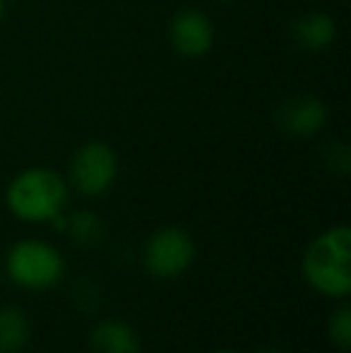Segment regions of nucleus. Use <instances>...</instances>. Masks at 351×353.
<instances>
[{
    "instance_id": "12",
    "label": "nucleus",
    "mask_w": 351,
    "mask_h": 353,
    "mask_svg": "<svg viewBox=\"0 0 351 353\" xmlns=\"http://www.w3.org/2000/svg\"><path fill=\"white\" fill-rule=\"evenodd\" d=\"M330 341L337 346L339 351L351 349V310L349 305H339L337 310L330 315Z\"/></svg>"
},
{
    "instance_id": "3",
    "label": "nucleus",
    "mask_w": 351,
    "mask_h": 353,
    "mask_svg": "<svg viewBox=\"0 0 351 353\" xmlns=\"http://www.w3.org/2000/svg\"><path fill=\"white\" fill-rule=\"evenodd\" d=\"M5 272L10 281L24 291H48L66 276V260L51 243L24 238L8 250Z\"/></svg>"
},
{
    "instance_id": "7",
    "label": "nucleus",
    "mask_w": 351,
    "mask_h": 353,
    "mask_svg": "<svg viewBox=\"0 0 351 353\" xmlns=\"http://www.w3.org/2000/svg\"><path fill=\"white\" fill-rule=\"evenodd\" d=\"M171 43L181 56L185 58H200L214 43V27H212L210 17L202 10L188 8L174 14L169 29Z\"/></svg>"
},
{
    "instance_id": "1",
    "label": "nucleus",
    "mask_w": 351,
    "mask_h": 353,
    "mask_svg": "<svg viewBox=\"0 0 351 353\" xmlns=\"http://www.w3.org/2000/svg\"><path fill=\"white\" fill-rule=\"evenodd\" d=\"M303 279L313 291L328 298H347L351 293V231L332 226L310 241L301 262Z\"/></svg>"
},
{
    "instance_id": "5",
    "label": "nucleus",
    "mask_w": 351,
    "mask_h": 353,
    "mask_svg": "<svg viewBox=\"0 0 351 353\" xmlns=\"http://www.w3.org/2000/svg\"><path fill=\"white\" fill-rule=\"evenodd\" d=\"M116 176V152L103 142H89L85 147H80L70 161V183L85 197L103 195L113 185Z\"/></svg>"
},
{
    "instance_id": "4",
    "label": "nucleus",
    "mask_w": 351,
    "mask_h": 353,
    "mask_svg": "<svg viewBox=\"0 0 351 353\" xmlns=\"http://www.w3.org/2000/svg\"><path fill=\"white\" fill-rule=\"evenodd\" d=\"M195 260V243L190 233L178 226H164L145 243V267L157 279H176Z\"/></svg>"
},
{
    "instance_id": "14",
    "label": "nucleus",
    "mask_w": 351,
    "mask_h": 353,
    "mask_svg": "<svg viewBox=\"0 0 351 353\" xmlns=\"http://www.w3.org/2000/svg\"><path fill=\"white\" fill-rule=\"evenodd\" d=\"M258 353H284V351H279V349H263V351H258Z\"/></svg>"
},
{
    "instance_id": "10",
    "label": "nucleus",
    "mask_w": 351,
    "mask_h": 353,
    "mask_svg": "<svg viewBox=\"0 0 351 353\" xmlns=\"http://www.w3.org/2000/svg\"><path fill=\"white\" fill-rule=\"evenodd\" d=\"M29 317L14 305L0 307V353H19L29 344Z\"/></svg>"
},
{
    "instance_id": "15",
    "label": "nucleus",
    "mask_w": 351,
    "mask_h": 353,
    "mask_svg": "<svg viewBox=\"0 0 351 353\" xmlns=\"http://www.w3.org/2000/svg\"><path fill=\"white\" fill-rule=\"evenodd\" d=\"M3 14H5V0H0V19H3Z\"/></svg>"
},
{
    "instance_id": "8",
    "label": "nucleus",
    "mask_w": 351,
    "mask_h": 353,
    "mask_svg": "<svg viewBox=\"0 0 351 353\" xmlns=\"http://www.w3.org/2000/svg\"><path fill=\"white\" fill-rule=\"evenodd\" d=\"M291 37L296 46L305 51H323L337 39V24L325 12H305L291 24Z\"/></svg>"
},
{
    "instance_id": "2",
    "label": "nucleus",
    "mask_w": 351,
    "mask_h": 353,
    "mask_svg": "<svg viewBox=\"0 0 351 353\" xmlns=\"http://www.w3.org/2000/svg\"><path fill=\"white\" fill-rule=\"evenodd\" d=\"M8 210L27 223L53 221L68 202V185L51 168H27L10 181L5 190Z\"/></svg>"
},
{
    "instance_id": "16",
    "label": "nucleus",
    "mask_w": 351,
    "mask_h": 353,
    "mask_svg": "<svg viewBox=\"0 0 351 353\" xmlns=\"http://www.w3.org/2000/svg\"><path fill=\"white\" fill-rule=\"evenodd\" d=\"M212 353H236V351H231V349H219V351H212Z\"/></svg>"
},
{
    "instance_id": "17",
    "label": "nucleus",
    "mask_w": 351,
    "mask_h": 353,
    "mask_svg": "<svg viewBox=\"0 0 351 353\" xmlns=\"http://www.w3.org/2000/svg\"><path fill=\"white\" fill-rule=\"evenodd\" d=\"M219 3H229V0H219Z\"/></svg>"
},
{
    "instance_id": "13",
    "label": "nucleus",
    "mask_w": 351,
    "mask_h": 353,
    "mask_svg": "<svg viewBox=\"0 0 351 353\" xmlns=\"http://www.w3.org/2000/svg\"><path fill=\"white\" fill-rule=\"evenodd\" d=\"M330 168H334L337 173H347L349 171V163H351V159H349V149H347V144H332V149H330Z\"/></svg>"
},
{
    "instance_id": "6",
    "label": "nucleus",
    "mask_w": 351,
    "mask_h": 353,
    "mask_svg": "<svg viewBox=\"0 0 351 353\" xmlns=\"http://www.w3.org/2000/svg\"><path fill=\"white\" fill-rule=\"evenodd\" d=\"M274 121L279 130L289 137H305L318 135L328 123V108L318 97L310 94H301V97H291L279 103L274 111Z\"/></svg>"
},
{
    "instance_id": "11",
    "label": "nucleus",
    "mask_w": 351,
    "mask_h": 353,
    "mask_svg": "<svg viewBox=\"0 0 351 353\" xmlns=\"http://www.w3.org/2000/svg\"><path fill=\"white\" fill-rule=\"evenodd\" d=\"M66 231L77 245H97L103 236V223L97 214L92 212H77L70 219H66Z\"/></svg>"
},
{
    "instance_id": "9",
    "label": "nucleus",
    "mask_w": 351,
    "mask_h": 353,
    "mask_svg": "<svg viewBox=\"0 0 351 353\" xmlns=\"http://www.w3.org/2000/svg\"><path fill=\"white\" fill-rule=\"evenodd\" d=\"M94 353H140L142 344L137 332L123 320H103L92 332Z\"/></svg>"
}]
</instances>
